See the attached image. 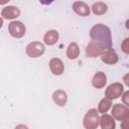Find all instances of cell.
I'll return each instance as SVG.
<instances>
[{
    "instance_id": "10",
    "label": "cell",
    "mask_w": 129,
    "mask_h": 129,
    "mask_svg": "<svg viewBox=\"0 0 129 129\" xmlns=\"http://www.w3.org/2000/svg\"><path fill=\"white\" fill-rule=\"evenodd\" d=\"M101 59L108 64H114L118 61V55L115 51H113L112 49L110 50H106L101 54Z\"/></svg>"
},
{
    "instance_id": "9",
    "label": "cell",
    "mask_w": 129,
    "mask_h": 129,
    "mask_svg": "<svg viewBox=\"0 0 129 129\" xmlns=\"http://www.w3.org/2000/svg\"><path fill=\"white\" fill-rule=\"evenodd\" d=\"M49 68H50V71L52 72L53 75L59 76V75H61L63 73V62L59 58L54 57V58L50 59Z\"/></svg>"
},
{
    "instance_id": "20",
    "label": "cell",
    "mask_w": 129,
    "mask_h": 129,
    "mask_svg": "<svg viewBox=\"0 0 129 129\" xmlns=\"http://www.w3.org/2000/svg\"><path fill=\"white\" fill-rule=\"evenodd\" d=\"M122 101H123V103L129 108V91H127V92L124 93V95H123V97H122Z\"/></svg>"
},
{
    "instance_id": "16",
    "label": "cell",
    "mask_w": 129,
    "mask_h": 129,
    "mask_svg": "<svg viewBox=\"0 0 129 129\" xmlns=\"http://www.w3.org/2000/svg\"><path fill=\"white\" fill-rule=\"evenodd\" d=\"M80 54V49H79V46L76 42H72L69 47H68V50H67V55L69 58L71 59H75L79 56Z\"/></svg>"
},
{
    "instance_id": "15",
    "label": "cell",
    "mask_w": 129,
    "mask_h": 129,
    "mask_svg": "<svg viewBox=\"0 0 129 129\" xmlns=\"http://www.w3.org/2000/svg\"><path fill=\"white\" fill-rule=\"evenodd\" d=\"M58 39V32L56 30H49L44 34L43 40L46 44L48 45H52L54 44Z\"/></svg>"
},
{
    "instance_id": "7",
    "label": "cell",
    "mask_w": 129,
    "mask_h": 129,
    "mask_svg": "<svg viewBox=\"0 0 129 129\" xmlns=\"http://www.w3.org/2000/svg\"><path fill=\"white\" fill-rule=\"evenodd\" d=\"M103 50H104V47H103L100 43H98V42H96V41H91V42L87 45L86 53H87V55L90 56V57H96V56L102 54V53L104 52Z\"/></svg>"
},
{
    "instance_id": "5",
    "label": "cell",
    "mask_w": 129,
    "mask_h": 129,
    "mask_svg": "<svg viewBox=\"0 0 129 129\" xmlns=\"http://www.w3.org/2000/svg\"><path fill=\"white\" fill-rule=\"evenodd\" d=\"M8 29L10 34L16 38L22 37L25 34V26L20 21H12L11 23H9Z\"/></svg>"
},
{
    "instance_id": "3",
    "label": "cell",
    "mask_w": 129,
    "mask_h": 129,
    "mask_svg": "<svg viewBox=\"0 0 129 129\" xmlns=\"http://www.w3.org/2000/svg\"><path fill=\"white\" fill-rule=\"evenodd\" d=\"M112 115L115 119L124 121L129 118V109L121 104H115L112 108Z\"/></svg>"
},
{
    "instance_id": "13",
    "label": "cell",
    "mask_w": 129,
    "mask_h": 129,
    "mask_svg": "<svg viewBox=\"0 0 129 129\" xmlns=\"http://www.w3.org/2000/svg\"><path fill=\"white\" fill-rule=\"evenodd\" d=\"M100 124L102 129H115V121L108 114L102 115V117L100 118Z\"/></svg>"
},
{
    "instance_id": "22",
    "label": "cell",
    "mask_w": 129,
    "mask_h": 129,
    "mask_svg": "<svg viewBox=\"0 0 129 129\" xmlns=\"http://www.w3.org/2000/svg\"><path fill=\"white\" fill-rule=\"evenodd\" d=\"M123 81H124L125 85L129 87V73H128V74H126V75L123 77Z\"/></svg>"
},
{
    "instance_id": "17",
    "label": "cell",
    "mask_w": 129,
    "mask_h": 129,
    "mask_svg": "<svg viewBox=\"0 0 129 129\" xmlns=\"http://www.w3.org/2000/svg\"><path fill=\"white\" fill-rule=\"evenodd\" d=\"M92 10L96 15H102L107 11V5L103 2H97L93 4Z\"/></svg>"
},
{
    "instance_id": "6",
    "label": "cell",
    "mask_w": 129,
    "mask_h": 129,
    "mask_svg": "<svg viewBox=\"0 0 129 129\" xmlns=\"http://www.w3.org/2000/svg\"><path fill=\"white\" fill-rule=\"evenodd\" d=\"M123 92V86L120 83H114L112 85H110L107 89H106V97L107 99L111 100V99H117L121 96Z\"/></svg>"
},
{
    "instance_id": "12",
    "label": "cell",
    "mask_w": 129,
    "mask_h": 129,
    "mask_svg": "<svg viewBox=\"0 0 129 129\" xmlns=\"http://www.w3.org/2000/svg\"><path fill=\"white\" fill-rule=\"evenodd\" d=\"M106 82H107V79H106V76L104 73L102 72H98L95 74V76L93 77V80H92V84L95 88L97 89H101L103 88L105 85H106Z\"/></svg>"
},
{
    "instance_id": "19",
    "label": "cell",
    "mask_w": 129,
    "mask_h": 129,
    "mask_svg": "<svg viewBox=\"0 0 129 129\" xmlns=\"http://www.w3.org/2000/svg\"><path fill=\"white\" fill-rule=\"evenodd\" d=\"M122 50L125 52V53H128L129 54V37L128 38H125L122 42Z\"/></svg>"
},
{
    "instance_id": "11",
    "label": "cell",
    "mask_w": 129,
    "mask_h": 129,
    "mask_svg": "<svg viewBox=\"0 0 129 129\" xmlns=\"http://www.w3.org/2000/svg\"><path fill=\"white\" fill-rule=\"evenodd\" d=\"M19 14H20L19 9L17 7H14V6H7V7L3 8L2 12H1V15L6 19L16 18L19 16Z\"/></svg>"
},
{
    "instance_id": "21",
    "label": "cell",
    "mask_w": 129,
    "mask_h": 129,
    "mask_svg": "<svg viewBox=\"0 0 129 129\" xmlns=\"http://www.w3.org/2000/svg\"><path fill=\"white\" fill-rule=\"evenodd\" d=\"M121 129H129V118L121 123Z\"/></svg>"
},
{
    "instance_id": "24",
    "label": "cell",
    "mask_w": 129,
    "mask_h": 129,
    "mask_svg": "<svg viewBox=\"0 0 129 129\" xmlns=\"http://www.w3.org/2000/svg\"><path fill=\"white\" fill-rule=\"evenodd\" d=\"M126 27H127V28L129 29V19H128V20L126 21Z\"/></svg>"
},
{
    "instance_id": "2",
    "label": "cell",
    "mask_w": 129,
    "mask_h": 129,
    "mask_svg": "<svg viewBox=\"0 0 129 129\" xmlns=\"http://www.w3.org/2000/svg\"><path fill=\"white\" fill-rule=\"evenodd\" d=\"M100 118L96 109H91L87 112L84 118V126L86 129H96L99 125Z\"/></svg>"
},
{
    "instance_id": "14",
    "label": "cell",
    "mask_w": 129,
    "mask_h": 129,
    "mask_svg": "<svg viewBox=\"0 0 129 129\" xmlns=\"http://www.w3.org/2000/svg\"><path fill=\"white\" fill-rule=\"evenodd\" d=\"M52 99H53V102L58 105V106H63L66 103H67V99H68V96L66 94V92H63L62 90H57L53 93L52 95Z\"/></svg>"
},
{
    "instance_id": "8",
    "label": "cell",
    "mask_w": 129,
    "mask_h": 129,
    "mask_svg": "<svg viewBox=\"0 0 129 129\" xmlns=\"http://www.w3.org/2000/svg\"><path fill=\"white\" fill-rule=\"evenodd\" d=\"M73 10L81 15V16H89L90 15V8L89 6L84 3V2H81V1H77L73 4Z\"/></svg>"
},
{
    "instance_id": "1",
    "label": "cell",
    "mask_w": 129,
    "mask_h": 129,
    "mask_svg": "<svg viewBox=\"0 0 129 129\" xmlns=\"http://www.w3.org/2000/svg\"><path fill=\"white\" fill-rule=\"evenodd\" d=\"M90 36L93 41L100 43L104 48L110 50L112 48V38L110 28L104 24H96L90 31Z\"/></svg>"
},
{
    "instance_id": "23",
    "label": "cell",
    "mask_w": 129,
    "mask_h": 129,
    "mask_svg": "<svg viewBox=\"0 0 129 129\" xmlns=\"http://www.w3.org/2000/svg\"><path fill=\"white\" fill-rule=\"evenodd\" d=\"M15 129H28V128L25 125H18V126L15 127Z\"/></svg>"
},
{
    "instance_id": "4",
    "label": "cell",
    "mask_w": 129,
    "mask_h": 129,
    "mask_svg": "<svg viewBox=\"0 0 129 129\" xmlns=\"http://www.w3.org/2000/svg\"><path fill=\"white\" fill-rule=\"evenodd\" d=\"M44 52V46L38 41H33L29 43L26 47V53L30 57H38Z\"/></svg>"
},
{
    "instance_id": "18",
    "label": "cell",
    "mask_w": 129,
    "mask_h": 129,
    "mask_svg": "<svg viewBox=\"0 0 129 129\" xmlns=\"http://www.w3.org/2000/svg\"><path fill=\"white\" fill-rule=\"evenodd\" d=\"M111 101L109 99H103L100 103H99V112L100 113H103V114H106V112L110 109L111 107Z\"/></svg>"
}]
</instances>
